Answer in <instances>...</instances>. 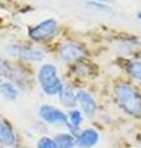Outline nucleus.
<instances>
[{
	"label": "nucleus",
	"mask_w": 141,
	"mask_h": 148,
	"mask_svg": "<svg viewBox=\"0 0 141 148\" xmlns=\"http://www.w3.org/2000/svg\"><path fill=\"white\" fill-rule=\"evenodd\" d=\"M115 99L124 112L136 116L141 114V95L128 84H119L115 88Z\"/></svg>",
	"instance_id": "f257e3e1"
},
{
	"label": "nucleus",
	"mask_w": 141,
	"mask_h": 148,
	"mask_svg": "<svg viewBox=\"0 0 141 148\" xmlns=\"http://www.w3.org/2000/svg\"><path fill=\"white\" fill-rule=\"evenodd\" d=\"M39 82L47 95H57L61 94L63 89L62 82L57 75V68L53 64H44L39 71Z\"/></svg>",
	"instance_id": "f03ea898"
},
{
	"label": "nucleus",
	"mask_w": 141,
	"mask_h": 148,
	"mask_svg": "<svg viewBox=\"0 0 141 148\" xmlns=\"http://www.w3.org/2000/svg\"><path fill=\"white\" fill-rule=\"evenodd\" d=\"M57 30H58V26L56 20L48 18V20L42 21L39 25L30 29L29 35L35 41H46L57 34Z\"/></svg>",
	"instance_id": "7ed1b4c3"
},
{
	"label": "nucleus",
	"mask_w": 141,
	"mask_h": 148,
	"mask_svg": "<svg viewBox=\"0 0 141 148\" xmlns=\"http://www.w3.org/2000/svg\"><path fill=\"white\" fill-rule=\"evenodd\" d=\"M39 116L50 125H66V126H69L67 115L59 109L55 108V106L42 105L39 109Z\"/></svg>",
	"instance_id": "20e7f679"
},
{
	"label": "nucleus",
	"mask_w": 141,
	"mask_h": 148,
	"mask_svg": "<svg viewBox=\"0 0 141 148\" xmlns=\"http://www.w3.org/2000/svg\"><path fill=\"white\" fill-rule=\"evenodd\" d=\"M76 99L81 105L83 112L87 115L88 117H93L97 111V103L93 96L86 90H79L76 94Z\"/></svg>",
	"instance_id": "39448f33"
},
{
	"label": "nucleus",
	"mask_w": 141,
	"mask_h": 148,
	"mask_svg": "<svg viewBox=\"0 0 141 148\" xmlns=\"http://www.w3.org/2000/svg\"><path fill=\"white\" fill-rule=\"evenodd\" d=\"M99 141V133L93 128H86L76 137V146L79 148H92Z\"/></svg>",
	"instance_id": "423d86ee"
},
{
	"label": "nucleus",
	"mask_w": 141,
	"mask_h": 148,
	"mask_svg": "<svg viewBox=\"0 0 141 148\" xmlns=\"http://www.w3.org/2000/svg\"><path fill=\"white\" fill-rule=\"evenodd\" d=\"M10 51L14 53L19 56V57H22L25 59H29V61H41L44 58V53L41 51L36 49L34 47H30V46H22V45H15L10 48Z\"/></svg>",
	"instance_id": "0eeeda50"
},
{
	"label": "nucleus",
	"mask_w": 141,
	"mask_h": 148,
	"mask_svg": "<svg viewBox=\"0 0 141 148\" xmlns=\"http://www.w3.org/2000/svg\"><path fill=\"white\" fill-rule=\"evenodd\" d=\"M84 52L83 47H81L77 43H66L62 48H61V57L64 61H76L84 57Z\"/></svg>",
	"instance_id": "6e6552de"
},
{
	"label": "nucleus",
	"mask_w": 141,
	"mask_h": 148,
	"mask_svg": "<svg viewBox=\"0 0 141 148\" xmlns=\"http://www.w3.org/2000/svg\"><path fill=\"white\" fill-rule=\"evenodd\" d=\"M15 133L10 127V125L0 119V145L4 147H12L15 146Z\"/></svg>",
	"instance_id": "1a4fd4ad"
},
{
	"label": "nucleus",
	"mask_w": 141,
	"mask_h": 148,
	"mask_svg": "<svg viewBox=\"0 0 141 148\" xmlns=\"http://www.w3.org/2000/svg\"><path fill=\"white\" fill-rule=\"evenodd\" d=\"M53 141L57 148H73L76 146V138L70 133H58Z\"/></svg>",
	"instance_id": "9d476101"
},
{
	"label": "nucleus",
	"mask_w": 141,
	"mask_h": 148,
	"mask_svg": "<svg viewBox=\"0 0 141 148\" xmlns=\"http://www.w3.org/2000/svg\"><path fill=\"white\" fill-rule=\"evenodd\" d=\"M0 92L8 100H15L19 95L16 86L11 84V83H3V84H0Z\"/></svg>",
	"instance_id": "9b49d317"
},
{
	"label": "nucleus",
	"mask_w": 141,
	"mask_h": 148,
	"mask_svg": "<svg viewBox=\"0 0 141 148\" xmlns=\"http://www.w3.org/2000/svg\"><path fill=\"white\" fill-rule=\"evenodd\" d=\"M59 95H61V101H62L63 105H66V106H73L77 101L76 94H74L69 88H63Z\"/></svg>",
	"instance_id": "f8f14e48"
},
{
	"label": "nucleus",
	"mask_w": 141,
	"mask_h": 148,
	"mask_svg": "<svg viewBox=\"0 0 141 148\" xmlns=\"http://www.w3.org/2000/svg\"><path fill=\"white\" fill-rule=\"evenodd\" d=\"M83 121V116L81 114V111L79 110H72L68 115V122H69V127L72 130H77L79 126H81V123Z\"/></svg>",
	"instance_id": "ddd939ff"
},
{
	"label": "nucleus",
	"mask_w": 141,
	"mask_h": 148,
	"mask_svg": "<svg viewBox=\"0 0 141 148\" xmlns=\"http://www.w3.org/2000/svg\"><path fill=\"white\" fill-rule=\"evenodd\" d=\"M128 72L133 78L141 80V61H135L128 64Z\"/></svg>",
	"instance_id": "4468645a"
},
{
	"label": "nucleus",
	"mask_w": 141,
	"mask_h": 148,
	"mask_svg": "<svg viewBox=\"0 0 141 148\" xmlns=\"http://www.w3.org/2000/svg\"><path fill=\"white\" fill-rule=\"evenodd\" d=\"M11 74H15V71H14V68L10 66V63L0 59V77L11 78Z\"/></svg>",
	"instance_id": "2eb2a0df"
},
{
	"label": "nucleus",
	"mask_w": 141,
	"mask_h": 148,
	"mask_svg": "<svg viewBox=\"0 0 141 148\" xmlns=\"http://www.w3.org/2000/svg\"><path fill=\"white\" fill-rule=\"evenodd\" d=\"M37 148H57L56 143L52 138L50 137H41L37 141Z\"/></svg>",
	"instance_id": "dca6fc26"
},
{
	"label": "nucleus",
	"mask_w": 141,
	"mask_h": 148,
	"mask_svg": "<svg viewBox=\"0 0 141 148\" xmlns=\"http://www.w3.org/2000/svg\"><path fill=\"white\" fill-rule=\"evenodd\" d=\"M89 6H92L94 9H98V10H104V11H109V8L106 5H102V4H98V3H88Z\"/></svg>",
	"instance_id": "f3484780"
},
{
	"label": "nucleus",
	"mask_w": 141,
	"mask_h": 148,
	"mask_svg": "<svg viewBox=\"0 0 141 148\" xmlns=\"http://www.w3.org/2000/svg\"><path fill=\"white\" fill-rule=\"evenodd\" d=\"M138 17H139L140 20H141V11H139V12H138Z\"/></svg>",
	"instance_id": "a211bd4d"
},
{
	"label": "nucleus",
	"mask_w": 141,
	"mask_h": 148,
	"mask_svg": "<svg viewBox=\"0 0 141 148\" xmlns=\"http://www.w3.org/2000/svg\"><path fill=\"white\" fill-rule=\"evenodd\" d=\"M99 1H111V0H99Z\"/></svg>",
	"instance_id": "6ab92c4d"
}]
</instances>
